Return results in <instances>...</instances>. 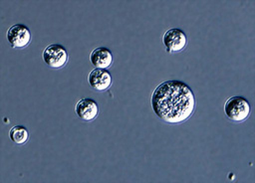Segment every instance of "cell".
I'll return each instance as SVG.
<instances>
[{
	"label": "cell",
	"instance_id": "1",
	"mask_svg": "<svg viewBox=\"0 0 255 183\" xmlns=\"http://www.w3.org/2000/svg\"><path fill=\"white\" fill-rule=\"evenodd\" d=\"M195 95L191 88L178 80L160 83L152 92L150 104L158 118L168 124L187 120L195 109Z\"/></svg>",
	"mask_w": 255,
	"mask_h": 183
},
{
	"label": "cell",
	"instance_id": "2",
	"mask_svg": "<svg viewBox=\"0 0 255 183\" xmlns=\"http://www.w3.org/2000/svg\"><path fill=\"white\" fill-rule=\"evenodd\" d=\"M225 116L233 122H242L246 120L251 112L249 101L240 95H234L227 98L223 106Z\"/></svg>",
	"mask_w": 255,
	"mask_h": 183
},
{
	"label": "cell",
	"instance_id": "3",
	"mask_svg": "<svg viewBox=\"0 0 255 183\" xmlns=\"http://www.w3.org/2000/svg\"><path fill=\"white\" fill-rule=\"evenodd\" d=\"M42 58L49 68L59 70L68 63L69 54L67 49L61 44H50L44 49Z\"/></svg>",
	"mask_w": 255,
	"mask_h": 183
},
{
	"label": "cell",
	"instance_id": "4",
	"mask_svg": "<svg viewBox=\"0 0 255 183\" xmlns=\"http://www.w3.org/2000/svg\"><path fill=\"white\" fill-rule=\"evenodd\" d=\"M6 39L13 49H23L27 47L31 40L32 34L30 29L24 24H14L8 28Z\"/></svg>",
	"mask_w": 255,
	"mask_h": 183
},
{
	"label": "cell",
	"instance_id": "5",
	"mask_svg": "<svg viewBox=\"0 0 255 183\" xmlns=\"http://www.w3.org/2000/svg\"><path fill=\"white\" fill-rule=\"evenodd\" d=\"M162 43L167 53H179L187 45L186 34L179 28H170L164 32Z\"/></svg>",
	"mask_w": 255,
	"mask_h": 183
},
{
	"label": "cell",
	"instance_id": "6",
	"mask_svg": "<svg viewBox=\"0 0 255 183\" xmlns=\"http://www.w3.org/2000/svg\"><path fill=\"white\" fill-rule=\"evenodd\" d=\"M88 83L92 89L98 92H105L112 86L113 78L108 70L95 68L88 76Z\"/></svg>",
	"mask_w": 255,
	"mask_h": 183
},
{
	"label": "cell",
	"instance_id": "7",
	"mask_svg": "<svg viewBox=\"0 0 255 183\" xmlns=\"http://www.w3.org/2000/svg\"><path fill=\"white\" fill-rule=\"evenodd\" d=\"M76 114L84 121H92L97 118L99 114V104L98 102L90 97H84L78 100L75 105Z\"/></svg>",
	"mask_w": 255,
	"mask_h": 183
},
{
	"label": "cell",
	"instance_id": "8",
	"mask_svg": "<svg viewBox=\"0 0 255 183\" xmlns=\"http://www.w3.org/2000/svg\"><path fill=\"white\" fill-rule=\"evenodd\" d=\"M90 62L97 69L108 70L114 62V57L110 49L99 47L91 52Z\"/></svg>",
	"mask_w": 255,
	"mask_h": 183
},
{
	"label": "cell",
	"instance_id": "9",
	"mask_svg": "<svg viewBox=\"0 0 255 183\" xmlns=\"http://www.w3.org/2000/svg\"><path fill=\"white\" fill-rule=\"evenodd\" d=\"M9 137L12 142L22 145L25 144L29 139V131L28 129L21 124L14 125L9 130Z\"/></svg>",
	"mask_w": 255,
	"mask_h": 183
}]
</instances>
